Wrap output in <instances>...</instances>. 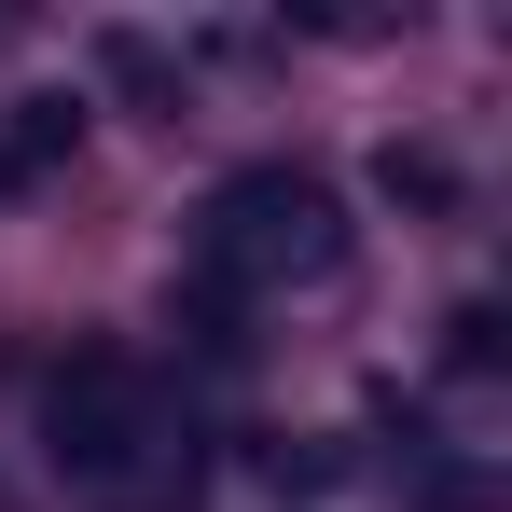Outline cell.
<instances>
[{
	"instance_id": "1",
	"label": "cell",
	"mask_w": 512,
	"mask_h": 512,
	"mask_svg": "<svg viewBox=\"0 0 512 512\" xmlns=\"http://www.w3.org/2000/svg\"><path fill=\"white\" fill-rule=\"evenodd\" d=\"M42 457L97 485V499H153L167 485V388H153V360H125V346H70L56 374H42Z\"/></svg>"
},
{
	"instance_id": "3",
	"label": "cell",
	"mask_w": 512,
	"mask_h": 512,
	"mask_svg": "<svg viewBox=\"0 0 512 512\" xmlns=\"http://www.w3.org/2000/svg\"><path fill=\"white\" fill-rule=\"evenodd\" d=\"M70 139H84V97H14V125H0V180H42Z\"/></svg>"
},
{
	"instance_id": "2",
	"label": "cell",
	"mask_w": 512,
	"mask_h": 512,
	"mask_svg": "<svg viewBox=\"0 0 512 512\" xmlns=\"http://www.w3.org/2000/svg\"><path fill=\"white\" fill-rule=\"evenodd\" d=\"M333 263H346V208L305 167H236L208 194V222H194L208 291H291V277H333Z\"/></svg>"
}]
</instances>
